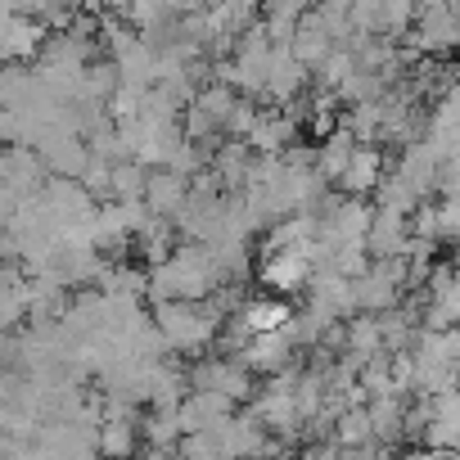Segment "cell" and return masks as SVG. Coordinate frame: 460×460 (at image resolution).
Listing matches in <instances>:
<instances>
[{"label":"cell","mask_w":460,"mask_h":460,"mask_svg":"<svg viewBox=\"0 0 460 460\" xmlns=\"http://www.w3.org/2000/svg\"><path fill=\"white\" fill-rule=\"evenodd\" d=\"M221 289L208 244L172 249L163 262L149 267V303H203Z\"/></svg>","instance_id":"obj_1"},{"label":"cell","mask_w":460,"mask_h":460,"mask_svg":"<svg viewBox=\"0 0 460 460\" xmlns=\"http://www.w3.org/2000/svg\"><path fill=\"white\" fill-rule=\"evenodd\" d=\"M154 325L167 343V352H203L208 343L221 339V325H226V312L212 307V298L203 303H154Z\"/></svg>","instance_id":"obj_2"},{"label":"cell","mask_w":460,"mask_h":460,"mask_svg":"<svg viewBox=\"0 0 460 460\" xmlns=\"http://www.w3.org/2000/svg\"><path fill=\"white\" fill-rule=\"evenodd\" d=\"M312 271H316V244H267V249H262L258 276H262V285L276 289V294H298V289H307Z\"/></svg>","instance_id":"obj_3"},{"label":"cell","mask_w":460,"mask_h":460,"mask_svg":"<svg viewBox=\"0 0 460 460\" xmlns=\"http://www.w3.org/2000/svg\"><path fill=\"white\" fill-rule=\"evenodd\" d=\"M190 388L199 393H221L230 402H244L253 393V370L240 361V357H208V361H194V370L185 375Z\"/></svg>","instance_id":"obj_4"},{"label":"cell","mask_w":460,"mask_h":460,"mask_svg":"<svg viewBox=\"0 0 460 460\" xmlns=\"http://www.w3.org/2000/svg\"><path fill=\"white\" fill-rule=\"evenodd\" d=\"M46 50V28L28 10H0V59L28 64Z\"/></svg>","instance_id":"obj_5"},{"label":"cell","mask_w":460,"mask_h":460,"mask_svg":"<svg viewBox=\"0 0 460 460\" xmlns=\"http://www.w3.org/2000/svg\"><path fill=\"white\" fill-rule=\"evenodd\" d=\"M420 447L460 451V388H447V393L429 397V424H424Z\"/></svg>","instance_id":"obj_6"},{"label":"cell","mask_w":460,"mask_h":460,"mask_svg":"<svg viewBox=\"0 0 460 460\" xmlns=\"http://www.w3.org/2000/svg\"><path fill=\"white\" fill-rule=\"evenodd\" d=\"M294 352H298V343H294L285 330H271V334H253L235 357H240L253 375H280V370H289Z\"/></svg>","instance_id":"obj_7"},{"label":"cell","mask_w":460,"mask_h":460,"mask_svg":"<svg viewBox=\"0 0 460 460\" xmlns=\"http://www.w3.org/2000/svg\"><path fill=\"white\" fill-rule=\"evenodd\" d=\"M140 447V424L131 411H104L95 424V451L104 460H136Z\"/></svg>","instance_id":"obj_8"},{"label":"cell","mask_w":460,"mask_h":460,"mask_svg":"<svg viewBox=\"0 0 460 460\" xmlns=\"http://www.w3.org/2000/svg\"><path fill=\"white\" fill-rule=\"evenodd\" d=\"M230 415H235V402L221 397V393H199V388H190L181 397V406H176L181 433H208V429H217Z\"/></svg>","instance_id":"obj_9"},{"label":"cell","mask_w":460,"mask_h":460,"mask_svg":"<svg viewBox=\"0 0 460 460\" xmlns=\"http://www.w3.org/2000/svg\"><path fill=\"white\" fill-rule=\"evenodd\" d=\"M190 199V176L172 172V167H149V185H145V208L163 221H176L181 208Z\"/></svg>","instance_id":"obj_10"},{"label":"cell","mask_w":460,"mask_h":460,"mask_svg":"<svg viewBox=\"0 0 460 460\" xmlns=\"http://www.w3.org/2000/svg\"><path fill=\"white\" fill-rule=\"evenodd\" d=\"M379 181H384V154H379V145H357V154L348 158V167L339 176V190L348 199H366V194H375Z\"/></svg>","instance_id":"obj_11"},{"label":"cell","mask_w":460,"mask_h":460,"mask_svg":"<svg viewBox=\"0 0 460 460\" xmlns=\"http://www.w3.org/2000/svg\"><path fill=\"white\" fill-rule=\"evenodd\" d=\"M366 411H370V424H375V442H384V447H393V442H406L402 438V429H406V397H370L366 402Z\"/></svg>","instance_id":"obj_12"},{"label":"cell","mask_w":460,"mask_h":460,"mask_svg":"<svg viewBox=\"0 0 460 460\" xmlns=\"http://www.w3.org/2000/svg\"><path fill=\"white\" fill-rule=\"evenodd\" d=\"M140 433L149 438V447H163V451H176V442L185 438L181 433V420H176V406H154L140 424Z\"/></svg>","instance_id":"obj_13"},{"label":"cell","mask_w":460,"mask_h":460,"mask_svg":"<svg viewBox=\"0 0 460 460\" xmlns=\"http://www.w3.org/2000/svg\"><path fill=\"white\" fill-rule=\"evenodd\" d=\"M433 240L438 244H460V203L456 199H433Z\"/></svg>","instance_id":"obj_14"},{"label":"cell","mask_w":460,"mask_h":460,"mask_svg":"<svg viewBox=\"0 0 460 460\" xmlns=\"http://www.w3.org/2000/svg\"><path fill=\"white\" fill-rule=\"evenodd\" d=\"M140 460H181V456H176V451H163V447H149Z\"/></svg>","instance_id":"obj_15"}]
</instances>
